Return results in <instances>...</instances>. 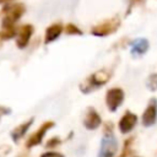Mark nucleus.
<instances>
[{
    "instance_id": "1",
    "label": "nucleus",
    "mask_w": 157,
    "mask_h": 157,
    "mask_svg": "<svg viewBox=\"0 0 157 157\" xmlns=\"http://www.w3.org/2000/svg\"><path fill=\"white\" fill-rule=\"evenodd\" d=\"M118 151V140L113 134V128L109 124L105 129L104 135L101 140V146L98 150V157H114Z\"/></svg>"
},
{
    "instance_id": "2",
    "label": "nucleus",
    "mask_w": 157,
    "mask_h": 157,
    "mask_svg": "<svg viewBox=\"0 0 157 157\" xmlns=\"http://www.w3.org/2000/svg\"><path fill=\"white\" fill-rule=\"evenodd\" d=\"M109 77H110V72H107L105 70H99V71H97L96 74H93L92 76H90L87 78L85 85L81 86V91L85 92V93H88L92 90H96V88L101 87L102 85L107 83Z\"/></svg>"
},
{
    "instance_id": "3",
    "label": "nucleus",
    "mask_w": 157,
    "mask_h": 157,
    "mask_svg": "<svg viewBox=\"0 0 157 157\" xmlns=\"http://www.w3.org/2000/svg\"><path fill=\"white\" fill-rule=\"evenodd\" d=\"M25 12V5L23 4H13L4 9L2 13H5V17L2 20V27H11L13 23L23 15Z\"/></svg>"
},
{
    "instance_id": "4",
    "label": "nucleus",
    "mask_w": 157,
    "mask_h": 157,
    "mask_svg": "<svg viewBox=\"0 0 157 157\" xmlns=\"http://www.w3.org/2000/svg\"><path fill=\"white\" fill-rule=\"evenodd\" d=\"M124 102V91L119 87L110 88L105 94V103L110 112H115Z\"/></svg>"
},
{
    "instance_id": "5",
    "label": "nucleus",
    "mask_w": 157,
    "mask_h": 157,
    "mask_svg": "<svg viewBox=\"0 0 157 157\" xmlns=\"http://www.w3.org/2000/svg\"><path fill=\"white\" fill-rule=\"evenodd\" d=\"M54 125H55V124H54L53 121H45V123H43V124L38 128V130L27 140L26 147H27V148H32V147H34V146L40 145L42 141H43V139H44V136H45V134H47V131L50 130Z\"/></svg>"
},
{
    "instance_id": "6",
    "label": "nucleus",
    "mask_w": 157,
    "mask_h": 157,
    "mask_svg": "<svg viewBox=\"0 0 157 157\" xmlns=\"http://www.w3.org/2000/svg\"><path fill=\"white\" fill-rule=\"evenodd\" d=\"M141 120H142V125L146 128L152 126L156 123V120H157V101L155 98H152L148 102V104L142 114Z\"/></svg>"
},
{
    "instance_id": "7",
    "label": "nucleus",
    "mask_w": 157,
    "mask_h": 157,
    "mask_svg": "<svg viewBox=\"0 0 157 157\" xmlns=\"http://www.w3.org/2000/svg\"><path fill=\"white\" fill-rule=\"evenodd\" d=\"M137 123V117L136 114L131 113V112H125V114L120 118L119 120V124H118V128L120 130L121 134H129L136 125Z\"/></svg>"
},
{
    "instance_id": "8",
    "label": "nucleus",
    "mask_w": 157,
    "mask_h": 157,
    "mask_svg": "<svg viewBox=\"0 0 157 157\" xmlns=\"http://www.w3.org/2000/svg\"><path fill=\"white\" fill-rule=\"evenodd\" d=\"M102 124V119L99 114L93 108H88L86 112V115L83 118V125L87 130H96Z\"/></svg>"
},
{
    "instance_id": "9",
    "label": "nucleus",
    "mask_w": 157,
    "mask_h": 157,
    "mask_svg": "<svg viewBox=\"0 0 157 157\" xmlns=\"http://www.w3.org/2000/svg\"><path fill=\"white\" fill-rule=\"evenodd\" d=\"M118 26H119V21L109 20V21H105V22L96 26L94 28H92V34H94V36H107L112 32H115Z\"/></svg>"
},
{
    "instance_id": "10",
    "label": "nucleus",
    "mask_w": 157,
    "mask_h": 157,
    "mask_svg": "<svg viewBox=\"0 0 157 157\" xmlns=\"http://www.w3.org/2000/svg\"><path fill=\"white\" fill-rule=\"evenodd\" d=\"M33 121H34V118H29L27 121H23L22 124H20V125L16 126L15 129H12V130H11V134H10L12 141H13V142H18V141L25 136V134L28 131V129L31 128V125H32Z\"/></svg>"
},
{
    "instance_id": "11",
    "label": "nucleus",
    "mask_w": 157,
    "mask_h": 157,
    "mask_svg": "<svg viewBox=\"0 0 157 157\" xmlns=\"http://www.w3.org/2000/svg\"><path fill=\"white\" fill-rule=\"evenodd\" d=\"M32 33H33V27L31 25L22 26L20 28V31H18V36H17V40H16L17 47L18 48H25L28 44Z\"/></svg>"
},
{
    "instance_id": "12",
    "label": "nucleus",
    "mask_w": 157,
    "mask_h": 157,
    "mask_svg": "<svg viewBox=\"0 0 157 157\" xmlns=\"http://www.w3.org/2000/svg\"><path fill=\"white\" fill-rule=\"evenodd\" d=\"M61 31H63V26L60 23H54V25L49 26L45 31V43L55 40L60 36Z\"/></svg>"
},
{
    "instance_id": "13",
    "label": "nucleus",
    "mask_w": 157,
    "mask_h": 157,
    "mask_svg": "<svg viewBox=\"0 0 157 157\" xmlns=\"http://www.w3.org/2000/svg\"><path fill=\"white\" fill-rule=\"evenodd\" d=\"M147 49H148V42L145 38H139V39L134 40L131 44V53L135 55H141V54L146 53Z\"/></svg>"
},
{
    "instance_id": "14",
    "label": "nucleus",
    "mask_w": 157,
    "mask_h": 157,
    "mask_svg": "<svg viewBox=\"0 0 157 157\" xmlns=\"http://www.w3.org/2000/svg\"><path fill=\"white\" fill-rule=\"evenodd\" d=\"M146 86L150 91H157V74H152L146 82Z\"/></svg>"
},
{
    "instance_id": "15",
    "label": "nucleus",
    "mask_w": 157,
    "mask_h": 157,
    "mask_svg": "<svg viewBox=\"0 0 157 157\" xmlns=\"http://www.w3.org/2000/svg\"><path fill=\"white\" fill-rule=\"evenodd\" d=\"M60 144H61V140H60L58 136H54V137H52V139H49V140L47 141L45 147H47V148H53V147L59 146Z\"/></svg>"
},
{
    "instance_id": "16",
    "label": "nucleus",
    "mask_w": 157,
    "mask_h": 157,
    "mask_svg": "<svg viewBox=\"0 0 157 157\" xmlns=\"http://www.w3.org/2000/svg\"><path fill=\"white\" fill-rule=\"evenodd\" d=\"M39 157H65V156L60 152H56V151H47V152L42 153Z\"/></svg>"
},
{
    "instance_id": "17",
    "label": "nucleus",
    "mask_w": 157,
    "mask_h": 157,
    "mask_svg": "<svg viewBox=\"0 0 157 157\" xmlns=\"http://www.w3.org/2000/svg\"><path fill=\"white\" fill-rule=\"evenodd\" d=\"M66 32H67V33H74V34H81V33H82L76 26H74V25H71V23L66 26Z\"/></svg>"
},
{
    "instance_id": "18",
    "label": "nucleus",
    "mask_w": 157,
    "mask_h": 157,
    "mask_svg": "<svg viewBox=\"0 0 157 157\" xmlns=\"http://www.w3.org/2000/svg\"><path fill=\"white\" fill-rule=\"evenodd\" d=\"M10 113H11V109H10V108L0 105V119H1L4 115H9Z\"/></svg>"
},
{
    "instance_id": "19",
    "label": "nucleus",
    "mask_w": 157,
    "mask_h": 157,
    "mask_svg": "<svg viewBox=\"0 0 157 157\" xmlns=\"http://www.w3.org/2000/svg\"><path fill=\"white\" fill-rule=\"evenodd\" d=\"M7 1H11V0H0V4H4V2H7Z\"/></svg>"
},
{
    "instance_id": "20",
    "label": "nucleus",
    "mask_w": 157,
    "mask_h": 157,
    "mask_svg": "<svg viewBox=\"0 0 157 157\" xmlns=\"http://www.w3.org/2000/svg\"><path fill=\"white\" fill-rule=\"evenodd\" d=\"M1 40H2V38H1V36H0V44H1Z\"/></svg>"
},
{
    "instance_id": "21",
    "label": "nucleus",
    "mask_w": 157,
    "mask_h": 157,
    "mask_svg": "<svg viewBox=\"0 0 157 157\" xmlns=\"http://www.w3.org/2000/svg\"><path fill=\"white\" fill-rule=\"evenodd\" d=\"M136 157H139V156H136Z\"/></svg>"
}]
</instances>
